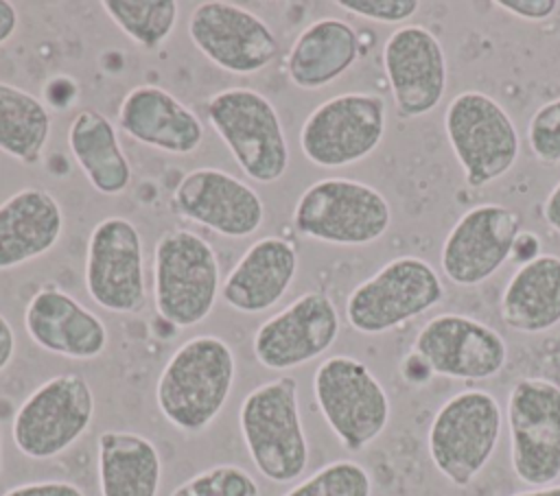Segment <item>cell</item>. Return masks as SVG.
<instances>
[{"instance_id": "obj_1", "label": "cell", "mask_w": 560, "mask_h": 496, "mask_svg": "<svg viewBox=\"0 0 560 496\" xmlns=\"http://www.w3.org/2000/svg\"><path fill=\"white\" fill-rule=\"evenodd\" d=\"M236 378L232 347L214 334L184 341L166 361L155 385L162 417L186 435L206 430L223 411Z\"/></svg>"}, {"instance_id": "obj_2", "label": "cell", "mask_w": 560, "mask_h": 496, "mask_svg": "<svg viewBox=\"0 0 560 496\" xmlns=\"http://www.w3.org/2000/svg\"><path fill=\"white\" fill-rule=\"evenodd\" d=\"M238 430L256 470L271 483H291L308 465L298 380L280 376L252 389L238 409Z\"/></svg>"}, {"instance_id": "obj_3", "label": "cell", "mask_w": 560, "mask_h": 496, "mask_svg": "<svg viewBox=\"0 0 560 496\" xmlns=\"http://www.w3.org/2000/svg\"><path fill=\"white\" fill-rule=\"evenodd\" d=\"M221 295V264L212 245L197 232H164L153 247V304L175 328L201 323Z\"/></svg>"}, {"instance_id": "obj_4", "label": "cell", "mask_w": 560, "mask_h": 496, "mask_svg": "<svg viewBox=\"0 0 560 496\" xmlns=\"http://www.w3.org/2000/svg\"><path fill=\"white\" fill-rule=\"evenodd\" d=\"M212 129L256 184H276L289 168V142L273 103L252 87H225L206 103Z\"/></svg>"}, {"instance_id": "obj_5", "label": "cell", "mask_w": 560, "mask_h": 496, "mask_svg": "<svg viewBox=\"0 0 560 496\" xmlns=\"http://www.w3.org/2000/svg\"><path fill=\"white\" fill-rule=\"evenodd\" d=\"M503 430V409L483 389L451 395L429 426V457L455 487H468L492 459Z\"/></svg>"}, {"instance_id": "obj_6", "label": "cell", "mask_w": 560, "mask_h": 496, "mask_svg": "<svg viewBox=\"0 0 560 496\" xmlns=\"http://www.w3.org/2000/svg\"><path fill=\"white\" fill-rule=\"evenodd\" d=\"M293 229L311 240L361 247L376 243L392 225L389 201L370 184L348 177L313 181L295 201Z\"/></svg>"}, {"instance_id": "obj_7", "label": "cell", "mask_w": 560, "mask_h": 496, "mask_svg": "<svg viewBox=\"0 0 560 496\" xmlns=\"http://www.w3.org/2000/svg\"><path fill=\"white\" fill-rule=\"evenodd\" d=\"M313 395L322 417L348 452H361L389 424L392 404L372 369L354 356L335 354L319 363Z\"/></svg>"}, {"instance_id": "obj_8", "label": "cell", "mask_w": 560, "mask_h": 496, "mask_svg": "<svg viewBox=\"0 0 560 496\" xmlns=\"http://www.w3.org/2000/svg\"><path fill=\"white\" fill-rule=\"evenodd\" d=\"M444 131L470 188H486L512 170L521 135L503 105L483 92L457 94L444 111Z\"/></svg>"}, {"instance_id": "obj_9", "label": "cell", "mask_w": 560, "mask_h": 496, "mask_svg": "<svg viewBox=\"0 0 560 496\" xmlns=\"http://www.w3.org/2000/svg\"><path fill=\"white\" fill-rule=\"evenodd\" d=\"M442 299L444 284L433 264L418 256H398L350 291L346 321L361 334H383Z\"/></svg>"}, {"instance_id": "obj_10", "label": "cell", "mask_w": 560, "mask_h": 496, "mask_svg": "<svg viewBox=\"0 0 560 496\" xmlns=\"http://www.w3.org/2000/svg\"><path fill=\"white\" fill-rule=\"evenodd\" d=\"M96 400L81 374H57L33 389L11 424L15 448L35 461L52 459L77 444L90 428Z\"/></svg>"}, {"instance_id": "obj_11", "label": "cell", "mask_w": 560, "mask_h": 496, "mask_svg": "<svg viewBox=\"0 0 560 496\" xmlns=\"http://www.w3.org/2000/svg\"><path fill=\"white\" fill-rule=\"evenodd\" d=\"M510 463L529 487L560 479V385L549 378H521L508 395Z\"/></svg>"}, {"instance_id": "obj_12", "label": "cell", "mask_w": 560, "mask_h": 496, "mask_svg": "<svg viewBox=\"0 0 560 496\" xmlns=\"http://www.w3.org/2000/svg\"><path fill=\"white\" fill-rule=\"evenodd\" d=\"M387 129L378 94L346 92L317 105L300 129L304 157L322 168H343L372 155Z\"/></svg>"}, {"instance_id": "obj_13", "label": "cell", "mask_w": 560, "mask_h": 496, "mask_svg": "<svg viewBox=\"0 0 560 496\" xmlns=\"http://www.w3.org/2000/svg\"><path fill=\"white\" fill-rule=\"evenodd\" d=\"M85 291L103 310L129 315L147 302L144 249L138 227L125 216H105L88 238Z\"/></svg>"}, {"instance_id": "obj_14", "label": "cell", "mask_w": 560, "mask_h": 496, "mask_svg": "<svg viewBox=\"0 0 560 496\" xmlns=\"http://www.w3.org/2000/svg\"><path fill=\"white\" fill-rule=\"evenodd\" d=\"M411 352L433 374L466 382L494 378L508 363L505 339L492 326L459 312L431 317L418 330Z\"/></svg>"}, {"instance_id": "obj_15", "label": "cell", "mask_w": 560, "mask_h": 496, "mask_svg": "<svg viewBox=\"0 0 560 496\" xmlns=\"http://www.w3.org/2000/svg\"><path fill=\"white\" fill-rule=\"evenodd\" d=\"M188 37L214 66L232 74H256L265 70L280 50L276 33L254 11L208 0L192 9Z\"/></svg>"}, {"instance_id": "obj_16", "label": "cell", "mask_w": 560, "mask_h": 496, "mask_svg": "<svg viewBox=\"0 0 560 496\" xmlns=\"http://www.w3.org/2000/svg\"><path fill=\"white\" fill-rule=\"evenodd\" d=\"M339 328L335 302L324 291H306L258 326L252 350L262 367L287 371L328 352L339 336Z\"/></svg>"}, {"instance_id": "obj_17", "label": "cell", "mask_w": 560, "mask_h": 496, "mask_svg": "<svg viewBox=\"0 0 560 496\" xmlns=\"http://www.w3.org/2000/svg\"><path fill=\"white\" fill-rule=\"evenodd\" d=\"M521 219L501 203H481L459 216L442 243V273L457 286H477L510 258Z\"/></svg>"}, {"instance_id": "obj_18", "label": "cell", "mask_w": 560, "mask_h": 496, "mask_svg": "<svg viewBox=\"0 0 560 496\" xmlns=\"http://www.w3.org/2000/svg\"><path fill=\"white\" fill-rule=\"evenodd\" d=\"M173 210L225 238H247L265 221L260 194L243 179L214 166L192 168L177 181Z\"/></svg>"}, {"instance_id": "obj_19", "label": "cell", "mask_w": 560, "mask_h": 496, "mask_svg": "<svg viewBox=\"0 0 560 496\" xmlns=\"http://www.w3.org/2000/svg\"><path fill=\"white\" fill-rule=\"evenodd\" d=\"M383 70L402 118L427 116L444 98L448 76L444 48L420 24H402L385 39Z\"/></svg>"}, {"instance_id": "obj_20", "label": "cell", "mask_w": 560, "mask_h": 496, "mask_svg": "<svg viewBox=\"0 0 560 496\" xmlns=\"http://www.w3.org/2000/svg\"><path fill=\"white\" fill-rule=\"evenodd\" d=\"M24 330L37 347L74 361H92L107 347L103 319L52 284L42 286L28 299Z\"/></svg>"}, {"instance_id": "obj_21", "label": "cell", "mask_w": 560, "mask_h": 496, "mask_svg": "<svg viewBox=\"0 0 560 496\" xmlns=\"http://www.w3.org/2000/svg\"><path fill=\"white\" fill-rule=\"evenodd\" d=\"M118 127L136 142L171 153L190 155L203 142V125L177 96L160 85L131 87L118 105Z\"/></svg>"}, {"instance_id": "obj_22", "label": "cell", "mask_w": 560, "mask_h": 496, "mask_svg": "<svg viewBox=\"0 0 560 496\" xmlns=\"http://www.w3.org/2000/svg\"><path fill=\"white\" fill-rule=\"evenodd\" d=\"M298 273V251L282 236L254 240L221 284V299L245 315L273 308Z\"/></svg>"}, {"instance_id": "obj_23", "label": "cell", "mask_w": 560, "mask_h": 496, "mask_svg": "<svg viewBox=\"0 0 560 496\" xmlns=\"http://www.w3.org/2000/svg\"><path fill=\"white\" fill-rule=\"evenodd\" d=\"M63 234V210L44 188L26 186L0 203V271L46 256Z\"/></svg>"}, {"instance_id": "obj_24", "label": "cell", "mask_w": 560, "mask_h": 496, "mask_svg": "<svg viewBox=\"0 0 560 496\" xmlns=\"http://www.w3.org/2000/svg\"><path fill=\"white\" fill-rule=\"evenodd\" d=\"M359 55L354 26L339 17H322L295 37L287 55V76L300 90H319L346 74Z\"/></svg>"}, {"instance_id": "obj_25", "label": "cell", "mask_w": 560, "mask_h": 496, "mask_svg": "<svg viewBox=\"0 0 560 496\" xmlns=\"http://www.w3.org/2000/svg\"><path fill=\"white\" fill-rule=\"evenodd\" d=\"M503 323L523 334H540L560 323V256L540 253L523 262L501 295Z\"/></svg>"}, {"instance_id": "obj_26", "label": "cell", "mask_w": 560, "mask_h": 496, "mask_svg": "<svg viewBox=\"0 0 560 496\" xmlns=\"http://www.w3.org/2000/svg\"><path fill=\"white\" fill-rule=\"evenodd\" d=\"M101 496H158L162 459L155 444L133 430H103L96 444Z\"/></svg>"}, {"instance_id": "obj_27", "label": "cell", "mask_w": 560, "mask_h": 496, "mask_svg": "<svg viewBox=\"0 0 560 496\" xmlns=\"http://www.w3.org/2000/svg\"><path fill=\"white\" fill-rule=\"evenodd\" d=\"M68 149L96 192L116 197L129 188L131 164L105 114L90 107L77 111L68 127Z\"/></svg>"}, {"instance_id": "obj_28", "label": "cell", "mask_w": 560, "mask_h": 496, "mask_svg": "<svg viewBox=\"0 0 560 496\" xmlns=\"http://www.w3.org/2000/svg\"><path fill=\"white\" fill-rule=\"evenodd\" d=\"M50 111L31 92L0 81V151L22 164H37L50 138Z\"/></svg>"}, {"instance_id": "obj_29", "label": "cell", "mask_w": 560, "mask_h": 496, "mask_svg": "<svg viewBox=\"0 0 560 496\" xmlns=\"http://www.w3.org/2000/svg\"><path fill=\"white\" fill-rule=\"evenodd\" d=\"M101 7L131 42L149 52L171 37L179 15L175 0H105Z\"/></svg>"}, {"instance_id": "obj_30", "label": "cell", "mask_w": 560, "mask_h": 496, "mask_svg": "<svg viewBox=\"0 0 560 496\" xmlns=\"http://www.w3.org/2000/svg\"><path fill=\"white\" fill-rule=\"evenodd\" d=\"M282 496H372L370 472L350 459L322 465Z\"/></svg>"}, {"instance_id": "obj_31", "label": "cell", "mask_w": 560, "mask_h": 496, "mask_svg": "<svg viewBox=\"0 0 560 496\" xmlns=\"http://www.w3.org/2000/svg\"><path fill=\"white\" fill-rule=\"evenodd\" d=\"M171 496H260V487L245 468L219 463L179 483Z\"/></svg>"}, {"instance_id": "obj_32", "label": "cell", "mask_w": 560, "mask_h": 496, "mask_svg": "<svg viewBox=\"0 0 560 496\" xmlns=\"http://www.w3.org/2000/svg\"><path fill=\"white\" fill-rule=\"evenodd\" d=\"M527 144L536 160L560 164V98L540 105L527 122Z\"/></svg>"}, {"instance_id": "obj_33", "label": "cell", "mask_w": 560, "mask_h": 496, "mask_svg": "<svg viewBox=\"0 0 560 496\" xmlns=\"http://www.w3.org/2000/svg\"><path fill=\"white\" fill-rule=\"evenodd\" d=\"M339 9L381 24H402L418 9V0H337Z\"/></svg>"}, {"instance_id": "obj_34", "label": "cell", "mask_w": 560, "mask_h": 496, "mask_svg": "<svg viewBox=\"0 0 560 496\" xmlns=\"http://www.w3.org/2000/svg\"><path fill=\"white\" fill-rule=\"evenodd\" d=\"M2 496H85V492L70 481H33L15 485Z\"/></svg>"}, {"instance_id": "obj_35", "label": "cell", "mask_w": 560, "mask_h": 496, "mask_svg": "<svg viewBox=\"0 0 560 496\" xmlns=\"http://www.w3.org/2000/svg\"><path fill=\"white\" fill-rule=\"evenodd\" d=\"M499 9L523 20H547L558 9L556 0H497Z\"/></svg>"}, {"instance_id": "obj_36", "label": "cell", "mask_w": 560, "mask_h": 496, "mask_svg": "<svg viewBox=\"0 0 560 496\" xmlns=\"http://www.w3.org/2000/svg\"><path fill=\"white\" fill-rule=\"evenodd\" d=\"M15 354V332L11 321L0 312V374L9 367Z\"/></svg>"}, {"instance_id": "obj_37", "label": "cell", "mask_w": 560, "mask_h": 496, "mask_svg": "<svg viewBox=\"0 0 560 496\" xmlns=\"http://www.w3.org/2000/svg\"><path fill=\"white\" fill-rule=\"evenodd\" d=\"M536 256H540V243H538V236L532 234V232H521L516 243H514V249H512V258L521 260L523 262H529L534 260Z\"/></svg>"}, {"instance_id": "obj_38", "label": "cell", "mask_w": 560, "mask_h": 496, "mask_svg": "<svg viewBox=\"0 0 560 496\" xmlns=\"http://www.w3.org/2000/svg\"><path fill=\"white\" fill-rule=\"evenodd\" d=\"M18 31V11L13 2L0 0V46L9 42Z\"/></svg>"}, {"instance_id": "obj_39", "label": "cell", "mask_w": 560, "mask_h": 496, "mask_svg": "<svg viewBox=\"0 0 560 496\" xmlns=\"http://www.w3.org/2000/svg\"><path fill=\"white\" fill-rule=\"evenodd\" d=\"M542 216H545L547 225L560 234V181L547 194V199L542 203Z\"/></svg>"}, {"instance_id": "obj_40", "label": "cell", "mask_w": 560, "mask_h": 496, "mask_svg": "<svg viewBox=\"0 0 560 496\" xmlns=\"http://www.w3.org/2000/svg\"><path fill=\"white\" fill-rule=\"evenodd\" d=\"M510 496H560V485H547V487H532L525 492H514Z\"/></svg>"}]
</instances>
